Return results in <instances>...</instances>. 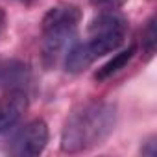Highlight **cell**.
<instances>
[{
	"label": "cell",
	"mask_w": 157,
	"mask_h": 157,
	"mask_svg": "<svg viewBox=\"0 0 157 157\" xmlns=\"http://www.w3.org/2000/svg\"><path fill=\"white\" fill-rule=\"evenodd\" d=\"M117 124V107L111 102H87L74 109L61 131L65 153L89 151L107 140Z\"/></svg>",
	"instance_id": "1"
},
{
	"label": "cell",
	"mask_w": 157,
	"mask_h": 157,
	"mask_svg": "<svg viewBox=\"0 0 157 157\" xmlns=\"http://www.w3.org/2000/svg\"><path fill=\"white\" fill-rule=\"evenodd\" d=\"M128 21L117 11H102L87 28V41L72 43L65 52V68L72 74L83 72L98 57L115 52L126 39Z\"/></svg>",
	"instance_id": "2"
},
{
	"label": "cell",
	"mask_w": 157,
	"mask_h": 157,
	"mask_svg": "<svg viewBox=\"0 0 157 157\" xmlns=\"http://www.w3.org/2000/svg\"><path fill=\"white\" fill-rule=\"evenodd\" d=\"M80 21L82 10L68 2L56 4L46 11L41 22V54L44 67H54L70 48Z\"/></svg>",
	"instance_id": "3"
},
{
	"label": "cell",
	"mask_w": 157,
	"mask_h": 157,
	"mask_svg": "<svg viewBox=\"0 0 157 157\" xmlns=\"http://www.w3.org/2000/svg\"><path fill=\"white\" fill-rule=\"evenodd\" d=\"M48 144V126L44 120L35 118L24 124L11 139L10 153L17 157H35L43 153Z\"/></svg>",
	"instance_id": "4"
},
{
	"label": "cell",
	"mask_w": 157,
	"mask_h": 157,
	"mask_svg": "<svg viewBox=\"0 0 157 157\" xmlns=\"http://www.w3.org/2000/svg\"><path fill=\"white\" fill-rule=\"evenodd\" d=\"M32 83V68L28 63L15 57H0V89L26 91Z\"/></svg>",
	"instance_id": "5"
},
{
	"label": "cell",
	"mask_w": 157,
	"mask_h": 157,
	"mask_svg": "<svg viewBox=\"0 0 157 157\" xmlns=\"http://www.w3.org/2000/svg\"><path fill=\"white\" fill-rule=\"evenodd\" d=\"M28 109L26 91H6L0 98V133L13 128Z\"/></svg>",
	"instance_id": "6"
},
{
	"label": "cell",
	"mask_w": 157,
	"mask_h": 157,
	"mask_svg": "<svg viewBox=\"0 0 157 157\" xmlns=\"http://www.w3.org/2000/svg\"><path fill=\"white\" fill-rule=\"evenodd\" d=\"M135 52H137V46H135V44H131L129 48H126V50H122V52L115 54V56H113V59H109L105 65H102V67L96 70L94 80H96V82H105L107 78H111V76H115L117 72H120V70H122V68H124L131 59H133Z\"/></svg>",
	"instance_id": "7"
},
{
	"label": "cell",
	"mask_w": 157,
	"mask_h": 157,
	"mask_svg": "<svg viewBox=\"0 0 157 157\" xmlns=\"http://www.w3.org/2000/svg\"><path fill=\"white\" fill-rule=\"evenodd\" d=\"M155 39H157V32H155V19L151 17L146 22V28L142 30V46L146 50L148 56H153L155 50Z\"/></svg>",
	"instance_id": "8"
},
{
	"label": "cell",
	"mask_w": 157,
	"mask_h": 157,
	"mask_svg": "<svg viewBox=\"0 0 157 157\" xmlns=\"http://www.w3.org/2000/svg\"><path fill=\"white\" fill-rule=\"evenodd\" d=\"M128 0H91V4L102 11H117L118 8H122Z\"/></svg>",
	"instance_id": "9"
},
{
	"label": "cell",
	"mask_w": 157,
	"mask_h": 157,
	"mask_svg": "<svg viewBox=\"0 0 157 157\" xmlns=\"http://www.w3.org/2000/svg\"><path fill=\"white\" fill-rule=\"evenodd\" d=\"M140 153L142 155H155V137H150V139H146L142 142Z\"/></svg>",
	"instance_id": "10"
},
{
	"label": "cell",
	"mask_w": 157,
	"mask_h": 157,
	"mask_svg": "<svg viewBox=\"0 0 157 157\" xmlns=\"http://www.w3.org/2000/svg\"><path fill=\"white\" fill-rule=\"evenodd\" d=\"M6 22H8V19H6V11L0 8V35H2L4 30H6Z\"/></svg>",
	"instance_id": "11"
},
{
	"label": "cell",
	"mask_w": 157,
	"mask_h": 157,
	"mask_svg": "<svg viewBox=\"0 0 157 157\" xmlns=\"http://www.w3.org/2000/svg\"><path fill=\"white\" fill-rule=\"evenodd\" d=\"M21 2H28V0H21Z\"/></svg>",
	"instance_id": "12"
}]
</instances>
